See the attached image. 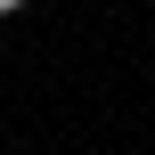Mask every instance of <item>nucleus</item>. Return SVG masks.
Returning <instances> with one entry per match:
<instances>
[{
    "label": "nucleus",
    "instance_id": "1",
    "mask_svg": "<svg viewBox=\"0 0 155 155\" xmlns=\"http://www.w3.org/2000/svg\"><path fill=\"white\" fill-rule=\"evenodd\" d=\"M16 8H25V0H0V16H16Z\"/></svg>",
    "mask_w": 155,
    "mask_h": 155
}]
</instances>
